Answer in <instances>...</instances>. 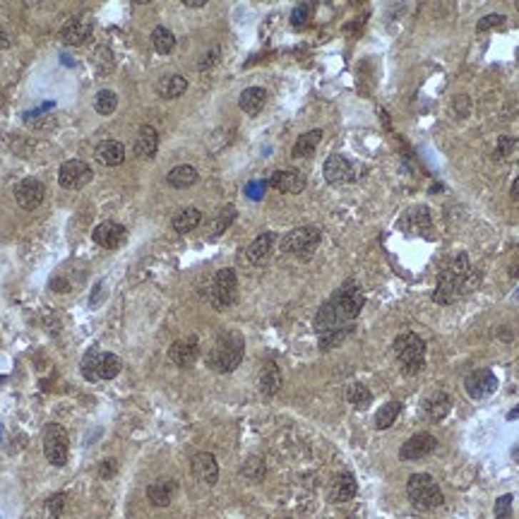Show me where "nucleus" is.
<instances>
[{"mask_svg": "<svg viewBox=\"0 0 519 519\" xmlns=\"http://www.w3.org/2000/svg\"><path fill=\"white\" fill-rule=\"evenodd\" d=\"M159 149V133L152 126H142L140 133L135 137V154L140 159H152Z\"/></svg>", "mask_w": 519, "mask_h": 519, "instance_id": "obj_23", "label": "nucleus"}, {"mask_svg": "<svg viewBox=\"0 0 519 519\" xmlns=\"http://www.w3.org/2000/svg\"><path fill=\"white\" fill-rule=\"evenodd\" d=\"M188 91V80L183 75H166L156 82V94L166 101H173V99L183 96Z\"/></svg>", "mask_w": 519, "mask_h": 519, "instance_id": "obj_26", "label": "nucleus"}, {"mask_svg": "<svg viewBox=\"0 0 519 519\" xmlns=\"http://www.w3.org/2000/svg\"><path fill=\"white\" fill-rule=\"evenodd\" d=\"M267 104V91L262 87H248L241 91L238 96V106L246 111L248 116H258Z\"/></svg>", "mask_w": 519, "mask_h": 519, "instance_id": "obj_28", "label": "nucleus"}, {"mask_svg": "<svg viewBox=\"0 0 519 519\" xmlns=\"http://www.w3.org/2000/svg\"><path fill=\"white\" fill-rule=\"evenodd\" d=\"M205 3H207V0H183V5H186V8H205Z\"/></svg>", "mask_w": 519, "mask_h": 519, "instance_id": "obj_51", "label": "nucleus"}, {"mask_svg": "<svg viewBox=\"0 0 519 519\" xmlns=\"http://www.w3.org/2000/svg\"><path fill=\"white\" fill-rule=\"evenodd\" d=\"M356 493H358V483H356V478H353V474H339V476H334V481L330 485V500L332 503H349L356 498Z\"/></svg>", "mask_w": 519, "mask_h": 519, "instance_id": "obj_21", "label": "nucleus"}, {"mask_svg": "<svg viewBox=\"0 0 519 519\" xmlns=\"http://www.w3.org/2000/svg\"><path fill=\"white\" fill-rule=\"evenodd\" d=\"M91 238H94L96 246L106 248V251H116V248H121L123 243L128 238V231L123 224H118V221H101L94 231H91Z\"/></svg>", "mask_w": 519, "mask_h": 519, "instance_id": "obj_14", "label": "nucleus"}, {"mask_svg": "<svg viewBox=\"0 0 519 519\" xmlns=\"http://www.w3.org/2000/svg\"><path fill=\"white\" fill-rule=\"evenodd\" d=\"M68 455H70L68 433H65L63 425L49 423L44 430V457L49 459V464H54L61 469V466L68 464Z\"/></svg>", "mask_w": 519, "mask_h": 519, "instance_id": "obj_8", "label": "nucleus"}, {"mask_svg": "<svg viewBox=\"0 0 519 519\" xmlns=\"http://www.w3.org/2000/svg\"><path fill=\"white\" fill-rule=\"evenodd\" d=\"M200 224H202V212L197 207L181 209V212L171 219V226H173L176 233H190V231H195Z\"/></svg>", "mask_w": 519, "mask_h": 519, "instance_id": "obj_30", "label": "nucleus"}, {"mask_svg": "<svg viewBox=\"0 0 519 519\" xmlns=\"http://www.w3.org/2000/svg\"><path fill=\"white\" fill-rule=\"evenodd\" d=\"M197 356H200V341H197V337L178 339L168 349V361L176 368H193Z\"/></svg>", "mask_w": 519, "mask_h": 519, "instance_id": "obj_16", "label": "nucleus"}, {"mask_svg": "<svg viewBox=\"0 0 519 519\" xmlns=\"http://www.w3.org/2000/svg\"><path fill=\"white\" fill-rule=\"evenodd\" d=\"M308 19H311V5H306V3L296 5L293 12H291V24H293V27H303Z\"/></svg>", "mask_w": 519, "mask_h": 519, "instance_id": "obj_44", "label": "nucleus"}, {"mask_svg": "<svg viewBox=\"0 0 519 519\" xmlns=\"http://www.w3.org/2000/svg\"><path fill=\"white\" fill-rule=\"evenodd\" d=\"M197 178H200V173H197L195 166H188V163H181V166L171 168L168 176H166V183L171 188L176 190H186L190 186H195Z\"/></svg>", "mask_w": 519, "mask_h": 519, "instance_id": "obj_29", "label": "nucleus"}, {"mask_svg": "<svg viewBox=\"0 0 519 519\" xmlns=\"http://www.w3.org/2000/svg\"><path fill=\"white\" fill-rule=\"evenodd\" d=\"M236 291H238V277L236 269L224 267L214 274L212 284H209V303L214 311H226L228 306L236 303Z\"/></svg>", "mask_w": 519, "mask_h": 519, "instance_id": "obj_7", "label": "nucleus"}, {"mask_svg": "<svg viewBox=\"0 0 519 519\" xmlns=\"http://www.w3.org/2000/svg\"><path fill=\"white\" fill-rule=\"evenodd\" d=\"M435 448H438L435 435H430V433H416V435H411L402 445V450H399V457H402L404 462H416V459L428 457Z\"/></svg>", "mask_w": 519, "mask_h": 519, "instance_id": "obj_13", "label": "nucleus"}, {"mask_svg": "<svg viewBox=\"0 0 519 519\" xmlns=\"http://www.w3.org/2000/svg\"><path fill=\"white\" fill-rule=\"evenodd\" d=\"M10 46V34H8V29L3 27V22H0V51H5Z\"/></svg>", "mask_w": 519, "mask_h": 519, "instance_id": "obj_50", "label": "nucleus"}, {"mask_svg": "<svg viewBox=\"0 0 519 519\" xmlns=\"http://www.w3.org/2000/svg\"><path fill=\"white\" fill-rule=\"evenodd\" d=\"M508 22L505 19V15H485L478 19V24H476V31H488V29H495V27H503V24Z\"/></svg>", "mask_w": 519, "mask_h": 519, "instance_id": "obj_43", "label": "nucleus"}, {"mask_svg": "<svg viewBox=\"0 0 519 519\" xmlns=\"http://www.w3.org/2000/svg\"><path fill=\"white\" fill-rule=\"evenodd\" d=\"M399 413H402V404H399V402H387L385 406H380V411L376 413V428L378 430L392 428Z\"/></svg>", "mask_w": 519, "mask_h": 519, "instance_id": "obj_34", "label": "nucleus"}, {"mask_svg": "<svg viewBox=\"0 0 519 519\" xmlns=\"http://www.w3.org/2000/svg\"><path fill=\"white\" fill-rule=\"evenodd\" d=\"M363 306H366V293L361 291V286L353 279L346 281V284L337 288V291L320 306V311L315 313V320H313L315 332L325 334V332L351 325L361 315V311H363Z\"/></svg>", "mask_w": 519, "mask_h": 519, "instance_id": "obj_1", "label": "nucleus"}, {"mask_svg": "<svg viewBox=\"0 0 519 519\" xmlns=\"http://www.w3.org/2000/svg\"><path fill=\"white\" fill-rule=\"evenodd\" d=\"M452 409V397L445 392H433L423 399V413L430 421H443Z\"/></svg>", "mask_w": 519, "mask_h": 519, "instance_id": "obj_22", "label": "nucleus"}, {"mask_svg": "<svg viewBox=\"0 0 519 519\" xmlns=\"http://www.w3.org/2000/svg\"><path fill=\"white\" fill-rule=\"evenodd\" d=\"M94 109H96V114H101V116H111V114H114V111L118 109V96H116V91H111V89L96 91V96H94Z\"/></svg>", "mask_w": 519, "mask_h": 519, "instance_id": "obj_37", "label": "nucleus"}, {"mask_svg": "<svg viewBox=\"0 0 519 519\" xmlns=\"http://www.w3.org/2000/svg\"><path fill=\"white\" fill-rule=\"evenodd\" d=\"M99 356H101V353H99L96 349H91V351L84 353V358H82V376H84V380H89V383L99 380V376H96Z\"/></svg>", "mask_w": 519, "mask_h": 519, "instance_id": "obj_39", "label": "nucleus"}, {"mask_svg": "<svg viewBox=\"0 0 519 519\" xmlns=\"http://www.w3.org/2000/svg\"><path fill=\"white\" fill-rule=\"evenodd\" d=\"M464 387L471 399H485L498 390V378L493 376L490 368H478L464 378Z\"/></svg>", "mask_w": 519, "mask_h": 519, "instance_id": "obj_12", "label": "nucleus"}, {"mask_svg": "<svg viewBox=\"0 0 519 519\" xmlns=\"http://www.w3.org/2000/svg\"><path fill=\"white\" fill-rule=\"evenodd\" d=\"M510 195H512V200L519 202V176L515 178V183H512V188H510Z\"/></svg>", "mask_w": 519, "mask_h": 519, "instance_id": "obj_52", "label": "nucleus"}, {"mask_svg": "<svg viewBox=\"0 0 519 519\" xmlns=\"http://www.w3.org/2000/svg\"><path fill=\"white\" fill-rule=\"evenodd\" d=\"M323 171H325V181L330 183V186H346V183L358 181V176H361L358 163H353L351 159H346V156H341V154L327 156Z\"/></svg>", "mask_w": 519, "mask_h": 519, "instance_id": "obj_9", "label": "nucleus"}, {"mask_svg": "<svg viewBox=\"0 0 519 519\" xmlns=\"http://www.w3.org/2000/svg\"><path fill=\"white\" fill-rule=\"evenodd\" d=\"M517 10H519V3H517Z\"/></svg>", "mask_w": 519, "mask_h": 519, "instance_id": "obj_56", "label": "nucleus"}, {"mask_svg": "<svg viewBox=\"0 0 519 519\" xmlns=\"http://www.w3.org/2000/svg\"><path fill=\"white\" fill-rule=\"evenodd\" d=\"M63 500H65V495H56V498H51V500H49V512L54 515V519L58 517V512H61Z\"/></svg>", "mask_w": 519, "mask_h": 519, "instance_id": "obj_48", "label": "nucleus"}, {"mask_svg": "<svg viewBox=\"0 0 519 519\" xmlns=\"http://www.w3.org/2000/svg\"><path fill=\"white\" fill-rule=\"evenodd\" d=\"M512 457H515V459H517V462H519V448H517L515 452H512Z\"/></svg>", "mask_w": 519, "mask_h": 519, "instance_id": "obj_55", "label": "nucleus"}, {"mask_svg": "<svg viewBox=\"0 0 519 519\" xmlns=\"http://www.w3.org/2000/svg\"><path fill=\"white\" fill-rule=\"evenodd\" d=\"M116 474V462L114 459H106V462H101V478H109V476H114Z\"/></svg>", "mask_w": 519, "mask_h": 519, "instance_id": "obj_49", "label": "nucleus"}, {"mask_svg": "<svg viewBox=\"0 0 519 519\" xmlns=\"http://www.w3.org/2000/svg\"><path fill=\"white\" fill-rule=\"evenodd\" d=\"M152 46H154L156 54L168 56L171 51L176 49V36H173V31H168L166 27H156V29L152 31Z\"/></svg>", "mask_w": 519, "mask_h": 519, "instance_id": "obj_35", "label": "nucleus"}, {"mask_svg": "<svg viewBox=\"0 0 519 519\" xmlns=\"http://www.w3.org/2000/svg\"><path fill=\"white\" fill-rule=\"evenodd\" d=\"M515 147H517V137H512V135H503L500 140H498V147H495V159L500 161V159H508V156L515 152Z\"/></svg>", "mask_w": 519, "mask_h": 519, "instance_id": "obj_41", "label": "nucleus"}, {"mask_svg": "<svg viewBox=\"0 0 519 519\" xmlns=\"http://www.w3.org/2000/svg\"><path fill=\"white\" fill-rule=\"evenodd\" d=\"M243 474H246L251 481H262L265 478V462L260 457H251L243 466Z\"/></svg>", "mask_w": 519, "mask_h": 519, "instance_id": "obj_40", "label": "nucleus"}, {"mask_svg": "<svg viewBox=\"0 0 519 519\" xmlns=\"http://www.w3.org/2000/svg\"><path fill=\"white\" fill-rule=\"evenodd\" d=\"M91 166L84 163L82 159H68L58 168V183L65 190H82L91 181Z\"/></svg>", "mask_w": 519, "mask_h": 519, "instance_id": "obj_11", "label": "nucleus"}, {"mask_svg": "<svg viewBox=\"0 0 519 519\" xmlns=\"http://www.w3.org/2000/svg\"><path fill=\"white\" fill-rule=\"evenodd\" d=\"M351 332H353V325H346V327H339V330H332V332L320 334V349H323V351L334 349V346H339L341 341L349 337Z\"/></svg>", "mask_w": 519, "mask_h": 519, "instance_id": "obj_38", "label": "nucleus"}, {"mask_svg": "<svg viewBox=\"0 0 519 519\" xmlns=\"http://www.w3.org/2000/svg\"><path fill=\"white\" fill-rule=\"evenodd\" d=\"M320 140H323V130H308V133H303V135L298 137V140H296L291 154L296 156V159H306V156H313V152L318 149Z\"/></svg>", "mask_w": 519, "mask_h": 519, "instance_id": "obj_31", "label": "nucleus"}, {"mask_svg": "<svg viewBox=\"0 0 519 519\" xmlns=\"http://www.w3.org/2000/svg\"><path fill=\"white\" fill-rule=\"evenodd\" d=\"M258 387H260V392L265 394V397H274V394L281 390V371H279V366L274 363V361H267V363L262 366Z\"/></svg>", "mask_w": 519, "mask_h": 519, "instance_id": "obj_25", "label": "nucleus"}, {"mask_svg": "<svg viewBox=\"0 0 519 519\" xmlns=\"http://www.w3.org/2000/svg\"><path fill=\"white\" fill-rule=\"evenodd\" d=\"M44 195H46L44 183L36 181V178H24V181H19L17 186H15V200H17V205L22 207V209H27V212H31V209H36L39 205H41Z\"/></svg>", "mask_w": 519, "mask_h": 519, "instance_id": "obj_15", "label": "nucleus"}, {"mask_svg": "<svg viewBox=\"0 0 519 519\" xmlns=\"http://www.w3.org/2000/svg\"><path fill=\"white\" fill-rule=\"evenodd\" d=\"M346 399H349V404L356 406V409H368L371 402H373V392L368 390L366 385L353 383L349 390H346Z\"/></svg>", "mask_w": 519, "mask_h": 519, "instance_id": "obj_36", "label": "nucleus"}, {"mask_svg": "<svg viewBox=\"0 0 519 519\" xmlns=\"http://www.w3.org/2000/svg\"><path fill=\"white\" fill-rule=\"evenodd\" d=\"M517 418H519V404L515 406V409L508 411V421H517Z\"/></svg>", "mask_w": 519, "mask_h": 519, "instance_id": "obj_53", "label": "nucleus"}, {"mask_svg": "<svg viewBox=\"0 0 519 519\" xmlns=\"http://www.w3.org/2000/svg\"><path fill=\"white\" fill-rule=\"evenodd\" d=\"M176 490H178V483H176L173 478H159V481L149 483L147 500L152 503L154 508H168L176 495Z\"/></svg>", "mask_w": 519, "mask_h": 519, "instance_id": "obj_20", "label": "nucleus"}, {"mask_svg": "<svg viewBox=\"0 0 519 519\" xmlns=\"http://www.w3.org/2000/svg\"><path fill=\"white\" fill-rule=\"evenodd\" d=\"M471 277V262L466 253H457L448 265L443 267L435 284V291H433V301L438 306H452L455 301L462 298L466 281Z\"/></svg>", "mask_w": 519, "mask_h": 519, "instance_id": "obj_2", "label": "nucleus"}, {"mask_svg": "<svg viewBox=\"0 0 519 519\" xmlns=\"http://www.w3.org/2000/svg\"><path fill=\"white\" fill-rule=\"evenodd\" d=\"M512 277H519V262H517L515 267H512Z\"/></svg>", "mask_w": 519, "mask_h": 519, "instance_id": "obj_54", "label": "nucleus"}, {"mask_svg": "<svg viewBox=\"0 0 519 519\" xmlns=\"http://www.w3.org/2000/svg\"><path fill=\"white\" fill-rule=\"evenodd\" d=\"M406 495L416 510H435L445 503V495L430 474H413L406 481Z\"/></svg>", "mask_w": 519, "mask_h": 519, "instance_id": "obj_5", "label": "nucleus"}, {"mask_svg": "<svg viewBox=\"0 0 519 519\" xmlns=\"http://www.w3.org/2000/svg\"><path fill=\"white\" fill-rule=\"evenodd\" d=\"M399 228L418 238H435V226H433L428 207H411L409 212H404L399 219Z\"/></svg>", "mask_w": 519, "mask_h": 519, "instance_id": "obj_10", "label": "nucleus"}, {"mask_svg": "<svg viewBox=\"0 0 519 519\" xmlns=\"http://www.w3.org/2000/svg\"><path fill=\"white\" fill-rule=\"evenodd\" d=\"M96 65H99V70L101 72H109V70H114V54H111V49H99L96 51Z\"/></svg>", "mask_w": 519, "mask_h": 519, "instance_id": "obj_46", "label": "nucleus"}, {"mask_svg": "<svg viewBox=\"0 0 519 519\" xmlns=\"http://www.w3.org/2000/svg\"><path fill=\"white\" fill-rule=\"evenodd\" d=\"M404 376H418L425 366V341L416 332H402L392 344Z\"/></svg>", "mask_w": 519, "mask_h": 519, "instance_id": "obj_4", "label": "nucleus"}, {"mask_svg": "<svg viewBox=\"0 0 519 519\" xmlns=\"http://www.w3.org/2000/svg\"><path fill=\"white\" fill-rule=\"evenodd\" d=\"M236 214H238V212H236L233 205L221 207L219 212L214 214V219L209 221V236H212V238H219V236L224 233L226 228L236 221Z\"/></svg>", "mask_w": 519, "mask_h": 519, "instance_id": "obj_32", "label": "nucleus"}, {"mask_svg": "<svg viewBox=\"0 0 519 519\" xmlns=\"http://www.w3.org/2000/svg\"><path fill=\"white\" fill-rule=\"evenodd\" d=\"M193 476L205 485H214L219 481V464L212 452H197L193 457Z\"/></svg>", "mask_w": 519, "mask_h": 519, "instance_id": "obj_18", "label": "nucleus"}, {"mask_svg": "<svg viewBox=\"0 0 519 519\" xmlns=\"http://www.w3.org/2000/svg\"><path fill=\"white\" fill-rule=\"evenodd\" d=\"M272 246H274V233L272 231L260 233L258 238L246 248V258L251 260L253 265H262V262L269 258V253H272Z\"/></svg>", "mask_w": 519, "mask_h": 519, "instance_id": "obj_27", "label": "nucleus"}, {"mask_svg": "<svg viewBox=\"0 0 519 519\" xmlns=\"http://www.w3.org/2000/svg\"><path fill=\"white\" fill-rule=\"evenodd\" d=\"M243 353H246V341L238 332H226L216 339V344L212 346V351L207 353V368L219 376L233 373L241 366Z\"/></svg>", "mask_w": 519, "mask_h": 519, "instance_id": "obj_3", "label": "nucleus"}, {"mask_svg": "<svg viewBox=\"0 0 519 519\" xmlns=\"http://www.w3.org/2000/svg\"><path fill=\"white\" fill-rule=\"evenodd\" d=\"M219 56H221L219 46H212V49H209L207 54L200 58V63H197V68H200V70H207V68H212V65H216V61H219Z\"/></svg>", "mask_w": 519, "mask_h": 519, "instance_id": "obj_47", "label": "nucleus"}, {"mask_svg": "<svg viewBox=\"0 0 519 519\" xmlns=\"http://www.w3.org/2000/svg\"><path fill=\"white\" fill-rule=\"evenodd\" d=\"M91 31H94V24L87 17H72L61 29V36L68 46H84L91 39Z\"/></svg>", "mask_w": 519, "mask_h": 519, "instance_id": "obj_19", "label": "nucleus"}, {"mask_svg": "<svg viewBox=\"0 0 519 519\" xmlns=\"http://www.w3.org/2000/svg\"><path fill=\"white\" fill-rule=\"evenodd\" d=\"M320 241H323V233L318 226H298L281 238V253L293 255V258H311Z\"/></svg>", "mask_w": 519, "mask_h": 519, "instance_id": "obj_6", "label": "nucleus"}, {"mask_svg": "<svg viewBox=\"0 0 519 519\" xmlns=\"http://www.w3.org/2000/svg\"><path fill=\"white\" fill-rule=\"evenodd\" d=\"M96 161L104 166H121L126 161V147L118 140H104L96 147Z\"/></svg>", "mask_w": 519, "mask_h": 519, "instance_id": "obj_24", "label": "nucleus"}, {"mask_svg": "<svg viewBox=\"0 0 519 519\" xmlns=\"http://www.w3.org/2000/svg\"><path fill=\"white\" fill-rule=\"evenodd\" d=\"M452 111H455L457 118H466L471 114V99L466 94H457L452 99Z\"/></svg>", "mask_w": 519, "mask_h": 519, "instance_id": "obj_42", "label": "nucleus"}, {"mask_svg": "<svg viewBox=\"0 0 519 519\" xmlns=\"http://www.w3.org/2000/svg\"><path fill=\"white\" fill-rule=\"evenodd\" d=\"M121 368H123V363L116 353H101V356H99V363H96V376H99V380H114V378H118Z\"/></svg>", "mask_w": 519, "mask_h": 519, "instance_id": "obj_33", "label": "nucleus"}, {"mask_svg": "<svg viewBox=\"0 0 519 519\" xmlns=\"http://www.w3.org/2000/svg\"><path fill=\"white\" fill-rule=\"evenodd\" d=\"M512 517V495H500L495 503V519H510Z\"/></svg>", "mask_w": 519, "mask_h": 519, "instance_id": "obj_45", "label": "nucleus"}, {"mask_svg": "<svg viewBox=\"0 0 519 519\" xmlns=\"http://www.w3.org/2000/svg\"><path fill=\"white\" fill-rule=\"evenodd\" d=\"M306 176L301 173V171L296 168H281V171H274L272 178H269V186L274 190H279V193H286V195H298L306 190Z\"/></svg>", "mask_w": 519, "mask_h": 519, "instance_id": "obj_17", "label": "nucleus"}]
</instances>
